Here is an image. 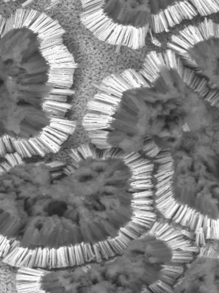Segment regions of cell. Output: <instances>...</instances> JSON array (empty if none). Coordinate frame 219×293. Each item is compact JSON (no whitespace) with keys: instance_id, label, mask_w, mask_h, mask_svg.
<instances>
[{"instance_id":"d4e9b609","label":"cell","mask_w":219,"mask_h":293,"mask_svg":"<svg viewBox=\"0 0 219 293\" xmlns=\"http://www.w3.org/2000/svg\"><path fill=\"white\" fill-rule=\"evenodd\" d=\"M150 289L152 290V292L154 293H166L165 291H164L162 289H161L157 283L152 284L149 287Z\"/></svg>"},{"instance_id":"5bb4252c","label":"cell","mask_w":219,"mask_h":293,"mask_svg":"<svg viewBox=\"0 0 219 293\" xmlns=\"http://www.w3.org/2000/svg\"><path fill=\"white\" fill-rule=\"evenodd\" d=\"M201 16H206L218 12L219 10V0L190 1Z\"/></svg>"},{"instance_id":"277c9868","label":"cell","mask_w":219,"mask_h":293,"mask_svg":"<svg viewBox=\"0 0 219 293\" xmlns=\"http://www.w3.org/2000/svg\"><path fill=\"white\" fill-rule=\"evenodd\" d=\"M134 80L127 70L111 74L103 79L97 92L89 100L82 124L91 143L100 149L111 148L106 143L112 115L122 93L135 88Z\"/></svg>"},{"instance_id":"cb8c5ba5","label":"cell","mask_w":219,"mask_h":293,"mask_svg":"<svg viewBox=\"0 0 219 293\" xmlns=\"http://www.w3.org/2000/svg\"><path fill=\"white\" fill-rule=\"evenodd\" d=\"M57 266V249L52 248V263L51 268Z\"/></svg>"},{"instance_id":"ba28073f","label":"cell","mask_w":219,"mask_h":293,"mask_svg":"<svg viewBox=\"0 0 219 293\" xmlns=\"http://www.w3.org/2000/svg\"><path fill=\"white\" fill-rule=\"evenodd\" d=\"M76 127L75 121L51 117L49 125L39 137L26 141L13 140L14 152L23 160L57 153L65 142L74 133Z\"/></svg>"},{"instance_id":"d6986e66","label":"cell","mask_w":219,"mask_h":293,"mask_svg":"<svg viewBox=\"0 0 219 293\" xmlns=\"http://www.w3.org/2000/svg\"><path fill=\"white\" fill-rule=\"evenodd\" d=\"M92 246V248L93 250L94 253L96 256V260L97 262H100L102 259V257L101 253L100 250L99 248V244H96L93 245Z\"/></svg>"},{"instance_id":"4fadbf2b","label":"cell","mask_w":219,"mask_h":293,"mask_svg":"<svg viewBox=\"0 0 219 293\" xmlns=\"http://www.w3.org/2000/svg\"><path fill=\"white\" fill-rule=\"evenodd\" d=\"M198 14L190 1H175L158 14L152 15L149 27L155 34L168 32L184 20L192 19Z\"/></svg>"},{"instance_id":"ac0fdd59","label":"cell","mask_w":219,"mask_h":293,"mask_svg":"<svg viewBox=\"0 0 219 293\" xmlns=\"http://www.w3.org/2000/svg\"><path fill=\"white\" fill-rule=\"evenodd\" d=\"M68 257L69 260V266H76V262L75 259L74 246L68 247Z\"/></svg>"},{"instance_id":"30bf717a","label":"cell","mask_w":219,"mask_h":293,"mask_svg":"<svg viewBox=\"0 0 219 293\" xmlns=\"http://www.w3.org/2000/svg\"><path fill=\"white\" fill-rule=\"evenodd\" d=\"M149 231L157 239L164 241L171 249L172 259L166 264L181 266L189 263L194 259V253L198 252L197 245L192 244L181 231L168 224L157 221Z\"/></svg>"},{"instance_id":"52a82bcc","label":"cell","mask_w":219,"mask_h":293,"mask_svg":"<svg viewBox=\"0 0 219 293\" xmlns=\"http://www.w3.org/2000/svg\"><path fill=\"white\" fill-rule=\"evenodd\" d=\"M172 167L168 163L158 165L153 176L155 182V205L157 211L167 219L182 226L196 230L203 226L205 217L175 201L171 190Z\"/></svg>"},{"instance_id":"9c48e42d","label":"cell","mask_w":219,"mask_h":293,"mask_svg":"<svg viewBox=\"0 0 219 293\" xmlns=\"http://www.w3.org/2000/svg\"><path fill=\"white\" fill-rule=\"evenodd\" d=\"M101 8L106 17L119 25L136 29L149 25L152 13L148 1H101Z\"/></svg>"},{"instance_id":"7c38bea8","label":"cell","mask_w":219,"mask_h":293,"mask_svg":"<svg viewBox=\"0 0 219 293\" xmlns=\"http://www.w3.org/2000/svg\"><path fill=\"white\" fill-rule=\"evenodd\" d=\"M164 67L175 69L181 78L184 67L179 57L170 49L163 53L152 51L147 56L142 69L137 72L141 87H150Z\"/></svg>"},{"instance_id":"83f0119b","label":"cell","mask_w":219,"mask_h":293,"mask_svg":"<svg viewBox=\"0 0 219 293\" xmlns=\"http://www.w3.org/2000/svg\"><path fill=\"white\" fill-rule=\"evenodd\" d=\"M75 254V259H76V265L81 264V261L80 259L79 254V251L77 249V246L75 245L74 246Z\"/></svg>"},{"instance_id":"4316f807","label":"cell","mask_w":219,"mask_h":293,"mask_svg":"<svg viewBox=\"0 0 219 293\" xmlns=\"http://www.w3.org/2000/svg\"><path fill=\"white\" fill-rule=\"evenodd\" d=\"M77 249L79 251V254L80 259V261H81V264H82L84 263H85V260L84 259V256L83 252L82 251V247L81 246V244L79 245H77Z\"/></svg>"},{"instance_id":"2e32d148","label":"cell","mask_w":219,"mask_h":293,"mask_svg":"<svg viewBox=\"0 0 219 293\" xmlns=\"http://www.w3.org/2000/svg\"><path fill=\"white\" fill-rule=\"evenodd\" d=\"M14 152L13 140L8 137L0 139V159Z\"/></svg>"},{"instance_id":"484cf974","label":"cell","mask_w":219,"mask_h":293,"mask_svg":"<svg viewBox=\"0 0 219 293\" xmlns=\"http://www.w3.org/2000/svg\"><path fill=\"white\" fill-rule=\"evenodd\" d=\"M104 244L106 246V248L107 249V251L108 252L109 255V257H111V256H114L116 255L115 253L114 252L113 250L112 249V247H111V246L109 243L107 241H104Z\"/></svg>"},{"instance_id":"ffe728a7","label":"cell","mask_w":219,"mask_h":293,"mask_svg":"<svg viewBox=\"0 0 219 293\" xmlns=\"http://www.w3.org/2000/svg\"><path fill=\"white\" fill-rule=\"evenodd\" d=\"M99 248L100 250L101 253L102 255L103 259H107L109 257L108 252L107 249L106 248L104 241L99 243Z\"/></svg>"},{"instance_id":"7402d4cb","label":"cell","mask_w":219,"mask_h":293,"mask_svg":"<svg viewBox=\"0 0 219 293\" xmlns=\"http://www.w3.org/2000/svg\"><path fill=\"white\" fill-rule=\"evenodd\" d=\"M86 246H87L88 262H90L92 260L96 259V256L94 253L92 246L90 244H86Z\"/></svg>"},{"instance_id":"7a4b0ae2","label":"cell","mask_w":219,"mask_h":293,"mask_svg":"<svg viewBox=\"0 0 219 293\" xmlns=\"http://www.w3.org/2000/svg\"><path fill=\"white\" fill-rule=\"evenodd\" d=\"M22 10L27 21L40 37L42 53L51 67L49 83L53 89L50 99L66 102L75 93L72 87L77 65L64 44L65 30L58 21L44 13L33 9Z\"/></svg>"},{"instance_id":"9a60e30c","label":"cell","mask_w":219,"mask_h":293,"mask_svg":"<svg viewBox=\"0 0 219 293\" xmlns=\"http://www.w3.org/2000/svg\"><path fill=\"white\" fill-rule=\"evenodd\" d=\"M204 236L206 239H219V219H208Z\"/></svg>"},{"instance_id":"8fae6325","label":"cell","mask_w":219,"mask_h":293,"mask_svg":"<svg viewBox=\"0 0 219 293\" xmlns=\"http://www.w3.org/2000/svg\"><path fill=\"white\" fill-rule=\"evenodd\" d=\"M218 37L219 24L211 20L205 19L197 26H189L178 34L173 35L168 47L181 61L192 64L194 61L187 53L189 49L199 42Z\"/></svg>"},{"instance_id":"6da1fadb","label":"cell","mask_w":219,"mask_h":293,"mask_svg":"<svg viewBox=\"0 0 219 293\" xmlns=\"http://www.w3.org/2000/svg\"><path fill=\"white\" fill-rule=\"evenodd\" d=\"M50 66L19 54H0V139L28 140L49 123L45 102Z\"/></svg>"},{"instance_id":"8992f818","label":"cell","mask_w":219,"mask_h":293,"mask_svg":"<svg viewBox=\"0 0 219 293\" xmlns=\"http://www.w3.org/2000/svg\"><path fill=\"white\" fill-rule=\"evenodd\" d=\"M81 3V22L99 40L135 49L145 45L149 26L136 29L119 25L105 15L101 8V1H82Z\"/></svg>"},{"instance_id":"e0dca14e","label":"cell","mask_w":219,"mask_h":293,"mask_svg":"<svg viewBox=\"0 0 219 293\" xmlns=\"http://www.w3.org/2000/svg\"><path fill=\"white\" fill-rule=\"evenodd\" d=\"M12 241L0 235V257L4 258L9 253Z\"/></svg>"},{"instance_id":"5b68a950","label":"cell","mask_w":219,"mask_h":293,"mask_svg":"<svg viewBox=\"0 0 219 293\" xmlns=\"http://www.w3.org/2000/svg\"><path fill=\"white\" fill-rule=\"evenodd\" d=\"M145 155L140 152H134L127 154L123 160L131 168L133 173L131 191L133 195V215L131 222L149 230L157 221L154 196V163L152 158Z\"/></svg>"},{"instance_id":"603a6c76","label":"cell","mask_w":219,"mask_h":293,"mask_svg":"<svg viewBox=\"0 0 219 293\" xmlns=\"http://www.w3.org/2000/svg\"><path fill=\"white\" fill-rule=\"evenodd\" d=\"M59 251L60 253L61 258V263L62 267H67V264L66 262V255L65 253L64 247L59 248Z\"/></svg>"},{"instance_id":"3957f363","label":"cell","mask_w":219,"mask_h":293,"mask_svg":"<svg viewBox=\"0 0 219 293\" xmlns=\"http://www.w3.org/2000/svg\"><path fill=\"white\" fill-rule=\"evenodd\" d=\"M218 171L216 167L172 164L170 188L174 199L202 216L219 219Z\"/></svg>"},{"instance_id":"44dd1931","label":"cell","mask_w":219,"mask_h":293,"mask_svg":"<svg viewBox=\"0 0 219 293\" xmlns=\"http://www.w3.org/2000/svg\"><path fill=\"white\" fill-rule=\"evenodd\" d=\"M157 284L161 289H162L164 291H165L166 293H170L173 292L172 288L170 285L166 283H164L162 281L159 280L157 282Z\"/></svg>"}]
</instances>
